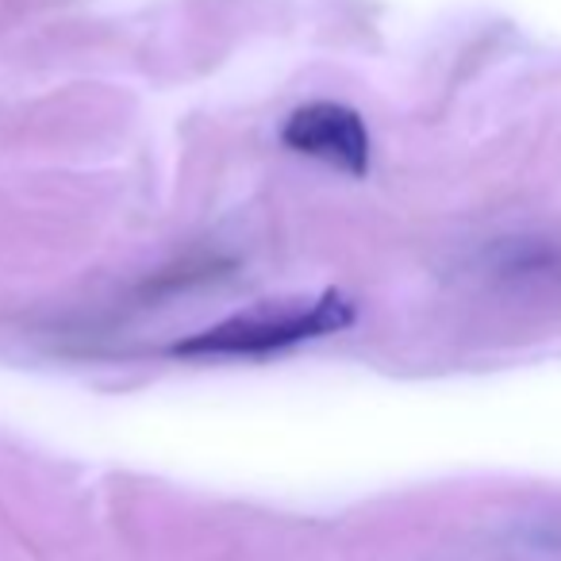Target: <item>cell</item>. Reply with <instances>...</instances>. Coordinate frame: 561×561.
<instances>
[{
    "label": "cell",
    "instance_id": "obj_1",
    "mask_svg": "<svg viewBox=\"0 0 561 561\" xmlns=\"http://www.w3.org/2000/svg\"><path fill=\"white\" fill-rule=\"evenodd\" d=\"M354 308L343 293L328 289L316 300H277V305H254L201 335L173 346L181 358H257V354L285 351V346L308 343V339L335 335L351 328Z\"/></svg>",
    "mask_w": 561,
    "mask_h": 561
},
{
    "label": "cell",
    "instance_id": "obj_2",
    "mask_svg": "<svg viewBox=\"0 0 561 561\" xmlns=\"http://www.w3.org/2000/svg\"><path fill=\"white\" fill-rule=\"evenodd\" d=\"M280 142L305 158L335 165L351 178H362L369 170V131L358 112L346 104L312 101L297 108L280 131Z\"/></svg>",
    "mask_w": 561,
    "mask_h": 561
}]
</instances>
